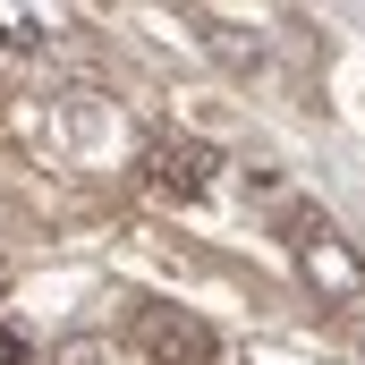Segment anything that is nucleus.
Masks as SVG:
<instances>
[{"label": "nucleus", "mask_w": 365, "mask_h": 365, "mask_svg": "<svg viewBox=\"0 0 365 365\" xmlns=\"http://www.w3.org/2000/svg\"><path fill=\"white\" fill-rule=\"evenodd\" d=\"M297 272H306L314 297H331V306H357L365 297V255L340 238V230L306 221V212H297Z\"/></svg>", "instance_id": "f257e3e1"}, {"label": "nucleus", "mask_w": 365, "mask_h": 365, "mask_svg": "<svg viewBox=\"0 0 365 365\" xmlns=\"http://www.w3.org/2000/svg\"><path fill=\"white\" fill-rule=\"evenodd\" d=\"M51 365H102V349H93V340H68V349H60Z\"/></svg>", "instance_id": "39448f33"}, {"label": "nucleus", "mask_w": 365, "mask_h": 365, "mask_svg": "<svg viewBox=\"0 0 365 365\" xmlns=\"http://www.w3.org/2000/svg\"><path fill=\"white\" fill-rule=\"evenodd\" d=\"M0 365H34V349H26V331H0Z\"/></svg>", "instance_id": "20e7f679"}, {"label": "nucleus", "mask_w": 365, "mask_h": 365, "mask_svg": "<svg viewBox=\"0 0 365 365\" xmlns=\"http://www.w3.org/2000/svg\"><path fill=\"white\" fill-rule=\"evenodd\" d=\"M136 340H145V357H153V365H212V331L187 323V314H162V306L136 323Z\"/></svg>", "instance_id": "f03ea898"}, {"label": "nucleus", "mask_w": 365, "mask_h": 365, "mask_svg": "<svg viewBox=\"0 0 365 365\" xmlns=\"http://www.w3.org/2000/svg\"><path fill=\"white\" fill-rule=\"evenodd\" d=\"M212 170H221V153L212 145H153V162H145V179H153V195H204L212 187Z\"/></svg>", "instance_id": "7ed1b4c3"}, {"label": "nucleus", "mask_w": 365, "mask_h": 365, "mask_svg": "<svg viewBox=\"0 0 365 365\" xmlns=\"http://www.w3.org/2000/svg\"><path fill=\"white\" fill-rule=\"evenodd\" d=\"M357 357H365V340H357Z\"/></svg>", "instance_id": "423d86ee"}]
</instances>
